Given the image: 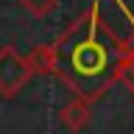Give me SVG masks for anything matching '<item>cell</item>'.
I'll return each mask as SVG.
<instances>
[{
    "mask_svg": "<svg viewBox=\"0 0 134 134\" xmlns=\"http://www.w3.org/2000/svg\"><path fill=\"white\" fill-rule=\"evenodd\" d=\"M36 73L28 56H23L17 48L6 45L0 48V98H14Z\"/></svg>",
    "mask_w": 134,
    "mask_h": 134,
    "instance_id": "7a4b0ae2",
    "label": "cell"
},
{
    "mask_svg": "<svg viewBox=\"0 0 134 134\" xmlns=\"http://www.w3.org/2000/svg\"><path fill=\"white\" fill-rule=\"evenodd\" d=\"M20 3H23V8L31 17H36V20L50 17L53 11H56V6H59V0H20Z\"/></svg>",
    "mask_w": 134,
    "mask_h": 134,
    "instance_id": "5b68a950",
    "label": "cell"
},
{
    "mask_svg": "<svg viewBox=\"0 0 134 134\" xmlns=\"http://www.w3.org/2000/svg\"><path fill=\"white\" fill-rule=\"evenodd\" d=\"M100 3H90L87 11L75 17L67 25L64 34H59L50 42L59 59L56 78L70 87L73 95L87 100H98L103 92L112 87V73H115L117 50L112 42H100Z\"/></svg>",
    "mask_w": 134,
    "mask_h": 134,
    "instance_id": "6da1fadb",
    "label": "cell"
},
{
    "mask_svg": "<svg viewBox=\"0 0 134 134\" xmlns=\"http://www.w3.org/2000/svg\"><path fill=\"white\" fill-rule=\"evenodd\" d=\"M28 62L34 64V70H36V73H45V75H56V73H59V59H56V50H53V45H50V42L31 48Z\"/></svg>",
    "mask_w": 134,
    "mask_h": 134,
    "instance_id": "277c9868",
    "label": "cell"
},
{
    "mask_svg": "<svg viewBox=\"0 0 134 134\" xmlns=\"http://www.w3.org/2000/svg\"><path fill=\"white\" fill-rule=\"evenodd\" d=\"M90 106H92V100L75 95L67 106L59 109V123L64 126V129H70V131H81L84 126H90V120H92V109Z\"/></svg>",
    "mask_w": 134,
    "mask_h": 134,
    "instance_id": "3957f363",
    "label": "cell"
}]
</instances>
